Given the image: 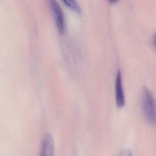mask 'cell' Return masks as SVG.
<instances>
[{
	"mask_svg": "<svg viewBox=\"0 0 156 156\" xmlns=\"http://www.w3.org/2000/svg\"><path fill=\"white\" fill-rule=\"evenodd\" d=\"M141 110L146 121L154 125L156 121V109L154 95L150 89L144 87L141 99Z\"/></svg>",
	"mask_w": 156,
	"mask_h": 156,
	"instance_id": "6da1fadb",
	"label": "cell"
},
{
	"mask_svg": "<svg viewBox=\"0 0 156 156\" xmlns=\"http://www.w3.org/2000/svg\"><path fill=\"white\" fill-rule=\"evenodd\" d=\"M48 1L57 30L60 34H63L65 31V23L63 12L56 0Z\"/></svg>",
	"mask_w": 156,
	"mask_h": 156,
	"instance_id": "7a4b0ae2",
	"label": "cell"
},
{
	"mask_svg": "<svg viewBox=\"0 0 156 156\" xmlns=\"http://www.w3.org/2000/svg\"><path fill=\"white\" fill-rule=\"evenodd\" d=\"M115 100L117 106L119 108L124 107L126 103L124 90L122 86V76L120 71H118L116 77L115 85Z\"/></svg>",
	"mask_w": 156,
	"mask_h": 156,
	"instance_id": "3957f363",
	"label": "cell"
},
{
	"mask_svg": "<svg viewBox=\"0 0 156 156\" xmlns=\"http://www.w3.org/2000/svg\"><path fill=\"white\" fill-rule=\"evenodd\" d=\"M54 142L52 136L50 133H47L42 140L40 155L53 156L54 155Z\"/></svg>",
	"mask_w": 156,
	"mask_h": 156,
	"instance_id": "277c9868",
	"label": "cell"
},
{
	"mask_svg": "<svg viewBox=\"0 0 156 156\" xmlns=\"http://www.w3.org/2000/svg\"><path fill=\"white\" fill-rule=\"evenodd\" d=\"M63 2L66 6L73 11L80 13L81 10L80 6L76 0H62Z\"/></svg>",
	"mask_w": 156,
	"mask_h": 156,
	"instance_id": "5b68a950",
	"label": "cell"
},
{
	"mask_svg": "<svg viewBox=\"0 0 156 156\" xmlns=\"http://www.w3.org/2000/svg\"><path fill=\"white\" fill-rule=\"evenodd\" d=\"M120 155L121 156H129L132 155L131 151L128 149H125L123 150L121 152Z\"/></svg>",
	"mask_w": 156,
	"mask_h": 156,
	"instance_id": "8992f818",
	"label": "cell"
},
{
	"mask_svg": "<svg viewBox=\"0 0 156 156\" xmlns=\"http://www.w3.org/2000/svg\"><path fill=\"white\" fill-rule=\"evenodd\" d=\"M119 0H108V1L110 2V3H115L117 2Z\"/></svg>",
	"mask_w": 156,
	"mask_h": 156,
	"instance_id": "52a82bcc",
	"label": "cell"
}]
</instances>
